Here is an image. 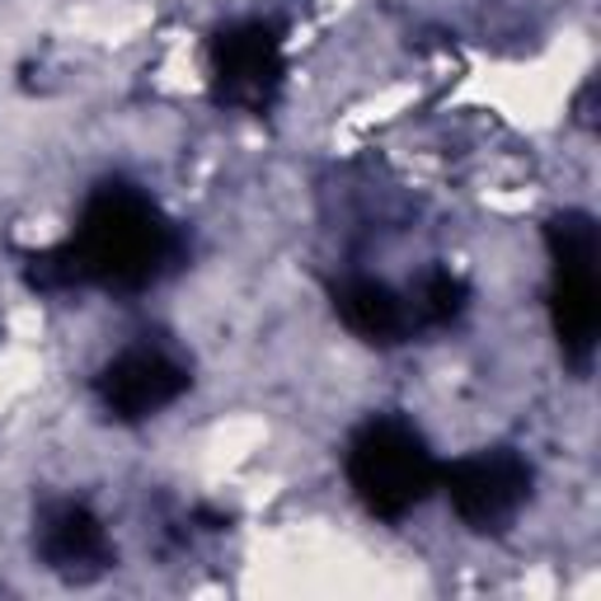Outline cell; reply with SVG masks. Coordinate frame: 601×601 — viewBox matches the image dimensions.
<instances>
[{
  "instance_id": "6da1fadb",
  "label": "cell",
  "mask_w": 601,
  "mask_h": 601,
  "mask_svg": "<svg viewBox=\"0 0 601 601\" xmlns=\"http://www.w3.org/2000/svg\"><path fill=\"white\" fill-rule=\"evenodd\" d=\"M499 489V461H489V466H474V474H470V480L461 484V489ZM503 507H512V499H503V493H480V503H466L461 512H466V517H484V512H489V517H499V512Z\"/></svg>"
}]
</instances>
